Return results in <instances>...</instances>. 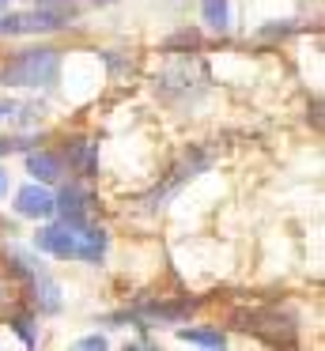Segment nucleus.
<instances>
[{"label":"nucleus","instance_id":"obj_1","mask_svg":"<svg viewBox=\"0 0 325 351\" xmlns=\"http://www.w3.org/2000/svg\"><path fill=\"white\" fill-rule=\"evenodd\" d=\"M34 245L49 257H60V261H87V265H98L106 257V238L102 227H87L83 219H60V223H49V227L38 230Z\"/></svg>","mask_w":325,"mask_h":351},{"label":"nucleus","instance_id":"obj_2","mask_svg":"<svg viewBox=\"0 0 325 351\" xmlns=\"http://www.w3.org/2000/svg\"><path fill=\"white\" fill-rule=\"evenodd\" d=\"M60 76V53L49 46L23 49L0 69V80L8 87H53Z\"/></svg>","mask_w":325,"mask_h":351},{"label":"nucleus","instance_id":"obj_3","mask_svg":"<svg viewBox=\"0 0 325 351\" xmlns=\"http://www.w3.org/2000/svg\"><path fill=\"white\" fill-rule=\"evenodd\" d=\"M234 328L257 336L265 343H276V348H291L295 336H299V325H295L291 313L276 310V306H261V310H238L234 313Z\"/></svg>","mask_w":325,"mask_h":351},{"label":"nucleus","instance_id":"obj_4","mask_svg":"<svg viewBox=\"0 0 325 351\" xmlns=\"http://www.w3.org/2000/svg\"><path fill=\"white\" fill-rule=\"evenodd\" d=\"M208 162H212V159H208L204 152H189V155H181V162L170 170V178H166L163 185H155V189H151L148 197H144V204H148V208H159L174 189H181V185L193 182V178L201 174V170H208Z\"/></svg>","mask_w":325,"mask_h":351},{"label":"nucleus","instance_id":"obj_5","mask_svg":"<svg viewBox=\"0 0 325 351\" xmlns=\"http://www.w3.org/2000/svg\"><path fill=\"white\" fill-rule=\"evenodd\" d=\"M15 212L23 219H49L53 215V193L45 189L42 182H30L15 193Z\"/></svg>","mask_w":325,"mask_h":351},{"label":"nucleus","instance_id":"obj_6","mask_svg":"<svg viewBox=\"0 0 325 351\" xmlns=\"http://www.w3.org/2000/svg\"><path fill=\"white\" fill-rule=\"evenodd\" d=\"M38 31H57V23H53L45 12H8V16H0V34H8V38H15V34H38Z\"/></svg>","mask_w":325,"mask_h":351},{"label":"nucleus","instance_id":"obj_7","mask_svg":"<svg viewBox=\"0 0 325 351\" xmlns=\"http://www.w3.org/2000/svg\"><path fill=\"white\" fill-rule=\"evenodd\" d=\"M91 193L83 185H65L60 197H53V212H60V219H87Z\"/></svg>","mask_w":325,"mask_h":351},{"label":"nucleus","instance_id":"obj_8","mask_svg":"<svg viewBox=\"0 0 325 351\" xmlns=\"http://www.w3.org/2000/svg\"><path fill=\"white\" fill-rule=\"evenodd\" d=\"M27 170L34 174V182H60L65 178V159L53 152H30L27 155Z\"/></svg>","mask_w":325,"mask_h":351},{"label":"nucleus","instance_id":"obj_9","mask_svg":"<svg viewBox=\"0 0 325 351\" xmlns=\"http://www.w3.org/2000/svg\"><path fill=\"white\" fill-rule=\"evenodd\" d=\"M68 167H72L76 174H83V178H95L98 174V144L76 140V144L68 147Z\"/></svg>","mask_w":325,"mask_h":351},{"label":"nucleus","instance_id":"obj_10","mask_svg":"<svg viewBox=\"0 0 325 351\" xmlns=\"http://www.w3.org/2000/svg\"><path fill=\"white\" fill-rule=\"evenodd\" d=\"M34 8L45 12L57 27H68V23L80 19V4H76V0H34Z\"/></svg>","mask_w":325,"mask_h":351},{"label":"nucleus","instance_id":"obj_11","mask_svg":"<svg viewBox=\"0 0 325 351\" xmlns=\"http://www.w3.org/2000/svg\"><path fill=\"white\" fill-rule=\"evenodd\" d=\"M201 16L212 31L223 34L231 27V0H201Z\"/></svg>","mask_w":325,"mask_h":351},{"label":"nucleus","instance_id":"obj_12","mask_svg":"<svg viewBox=\"0 0 325 351\" xmlns=\"http://www.w3.org/2000/svg\"><path fill=\"white\" fill-rule=\"evenodd\" d=\"M178 336L186 343H204V348H223L227 336L219 328H178Z\"/></svg>","mask_w":325,"mask_h":351},{"label":"nucleus","instance_id":"obj_13","mask_svg":"<svg viewBox=\"0 0 325 351\" xmlns=\"http://www.w3.org/2000/svg\"><path fill=\"white\" fill-rule=\"evenodd\" d=\"M15 332H19V336H23V343H30V348L38 343V332L30 328V317H15Z\"/></svg>","mask_w":325,"mask_h":351},{"label":"nucleus","instance_id":"obj_14","mask_svg":"<svg viewBox=\"0 0 325 351\" xmlns=\"http://www.w3.org/2000/svg\"><path fill=\"white\" fill-rule=\"evenodd\" d=\"M166 46H197V31H178V34H174V38L170 42H166Z\"/></svg>","mask_w":325,"mask_h":351},{"label":"nucleus","instance_id":"obj_15","mask_svg":"<svg viewBox=\"0 0 325 351\" xmlns=\"http://www.w3.org/2000/svg\"><path fill=\"white\" fill-rule=\"evenodd\" d=\"M19 147H27V140H23V136H8V140H0V155H12V152H19Z\"/></svg>","mask_w":325,"mask_h":351},{"label":"nucleus","instance_id":"obj_16","mask_svg":"<svg viewBox=\"0 0 325 351\" xmlns=\"http://www.w3.org/2000/svg\"><path fill=\"white\" fill-rule=\"evenodd\" d=\"M80 348H106V336H83Z\"/></svg>","mask_w":325,"mask_h":351},{"label":"nucleus","instance_id":"obj_17","mask_svg":"<svg viewBox=\"0 0 325 351\" xmlns=\"http://www.w3.org/2000/svg\"><path fill=\"white\" fill-rule=\"evenodd\" d=\"M12 110H15V102H0V117H12Z\"/></svg>","mask_w":325,"mask_h":351},{"label":"nucleus","instance_id":"obj_18","mask_svg":"<svg viewBox=\"0 0 325 351\" xmlns=\"http://www.w3.org/2000/svg\"><path fill=\"white\" fill-rule=\"evenodd\" d=\"M4 193H8V170L0 167V197H4Z\"/></svg>","mask_w":325,"mask_h":351},{"label":"nucleus","instance_id":"obj_19","mask_svg":"<svg viewBox=\"0 0 325 351\" xmlns=\"http://www.w3.org/2000/svg\"><path fill=\"white\" fill-rule=\"evenodd\" d=\"M91 4H98V8H102V4H113V0H91Z\"/></svg>","mask_w":325,"mask_h":351},{"label":"nucleus","instance_id":"obj_20","mask_svg":"<svg viewBox=\"0 0 325 351\" xmlns=\"http://www.w3.org/2000/svg\"><path fill=\"white\" fill-rule=\"evenodd\" d=\"M0 4H4V0H0Z\"/></svg>","mask_w":325,"mask_h":351}]
</instances>
